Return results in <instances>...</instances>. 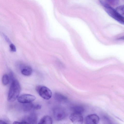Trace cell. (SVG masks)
I'll use <instances>...</instances> for the list:
<instances>
[{
    "label": "cell",
    "instance_id": "cell-1",
    "mask_svg": "<svg viewBox=\"0 0 124 124\" xmlns=\"http://www.w3.org/2000/svg\"><path fill=\"white\" fill-rule=\"evenodd\" d=\"M21 90L19 82L16 80L12 81L8 97V100L10 102L14 101L18 97Z\"/></svg>",
    "mask_w": 124,
    "mask_h": 124
},
{
    "label": "cell",
    "instance_id": "cell-2",
    "mask_svg": "<svg viewBox=\"0 0 124 124\" xmlns=\"http://www.w3.org/2000/svg\"><path fill=\"white\" fill-rule=\"evenodd\" d=\"M100 2L104 7L106 11L110 16L119 23L124 24V17L106 2L101 0Z\"/></svg>",
    "mask_w": 124,
    "mask_h": 124
},
{
    "label": "cell",
    "instance_id": "cell-3",
    "mask_svg": "<svg viewBox=\"0 0 124 124\" xmlns=\"http://www.w3.org/2000/svg\"><path fill=\"white\" fill-rule=\"evenodd\" d=\"M36 89L39 95L44 99L49 100L52 97V91L46 86H38L36 87Z\"/></svg>",
    "mask_w": 124,
    "mask_h": 124
},
{
    "label": "cell",
    "instance_id": "cell-4",
    "mask_svg": "<svg viewBox=\"0 0 124 124\" xmlns=\"http://www.w3.org/2000/svg\"><path fill=\"white\" fill-rule=\"evenodd\" d=\"M53 114L55 119L57 121L62 120L66 115V112L64 109L60 107L55 108L53 110Z\"/></svg>",
    "mask_w": 124,
    "mask_h": 124
},
{
    "label": "cell",
    "instance_id": "cell-5",
    "mask_svg": "<svg viewBox=\"0 0 124 124\" xmlns=\"http://www.w3.org/2000/svg\"><path fill=\"white\" fill-rule=\"evenodd\" d=\"M36 99V97L33 95L25 94L19 96L17 98V100L19 102L24 104L31 102Z\"/></svg>",
    "mask_w": 124,
    "mask_h": 124
},
{
    "label": "cell",
    "instance_id": "cell-6",
    "mask_svg": "<svg viewBox=\"0 0 124 124\" xmlns=\"http://www.w3.org/2000/svg\"><path fill=\"white\" fill-rule=\"evenodd\" d=\"M69 119L73 123L75 124H82L84 121L82 114L77 113L73 112L70 116Z\"/></svg>",
    "mask_w": 124,
    "mask_h": 124
},
{
    "label": "cell",
    "instance_id": "cell-7",
    "mask_svg": "<svg viewBox=\"0 0 124 124\" xmlns=\"http://www.w3.org/2000/svg\"><path fill=\"white\" fill-rule=\"evenodd\" d=\"M99 121V117L95 114L88 115L85 119V122L86 124H97L98 123Z\"/></svg>",
    "mask_w": 124,
    "mask_h": 124
},
{
    "label": "cell",
    "instance_id": "cell-8",
    "mask_svg": "<svg viewBox=\"0 0 124 124\" xmlns=\"http://www.w3.org/2000/svg\"><path fill=\"white\" fill-rule=\"evenodd\" d=\"M54 97L56 100L60 102H65L67 101V98L66 97L58 92L55 93Z\"/></svg>",
    "mask_w": 124,
    "mask_h": 124
},
{
    "label": "cell",
    "instance_id": "cell-9",
    "mask_svg": "<svg viewBox=\"0 0 124 124\" xmlns=\"http://www.w3.org/2000/svg\"><path fill=\"white\" fill-rule=\"evenodd\" d=\"M37 116L34 113H32L27 117V122L29 124H36L37 121Z\"/></svg>",
    "mask_w": 124,
    "mask_h": 124
},
{
    "label": "cell",
    "instance_id": "cell-10",
    "mask_svg": "<svg viewBox=\"0 0 124 124\" xmlns=\"http://www.w3.org/2000/svg\"><path fill=\"white\" fill-rule=\"evenodd\" d=\"M53 123L52 118L50 116L46 115L43 117L40 120L39 124H51Z\"/></svg>",
    "mask_w": 124,
    "mask_h": 124
},
{
    "label": "cell",
    "instance_id": "cell-11",
    "mask_svg": "<svg viewBox=\"0 0 124 124\" xmlns=\"http://www.w3.org/2000/svg\"><path fill=\"white\" fill-rule=\"evenodd\" d=\"M32 70L30 66H26L23 67L21 70V73L23 75L26 76H30L32 74Z\"/></svg>",
    "mask_w": 124,
    "mask_h": 124
},
{
    "label": "cell",
    "instance_id": "cell-12",
    "mask_svg": "<svg viewBox=\"0 0 124 124\" xmlns=\"http://www.w3.org/2000/svg\"><path fill=\"white\" fill-rule=\"evenodd\" d=\"M73 112L77 113L82 114L85 110L84 108L80 106H76L73 107L71 108Z\"/></svg>",
    "mask_w": 124,
    "mask_h": 124
},
{
    "label": "cell",
    "instance_id": "cell-13",
    "mask_svg": "<svg viewBox=\"0 0 124 124\" xmlns=\"http://www.w3.org/2000/svg\"><path fill=\"white\" fill-rule=\"evenodd\" d=\"M34 104L31 102L24 103L23 106V109L25 111H28L33 109Z\"/></svg>",
    "mask_w": 124,
    "mask_h": 124
},
{
    "label": "cell",
    "instance_id": "cell-14",
    "mask_svg": "<svg viewBox=\"0 0 124 124\" xmlns=\"http://www.w3.org/2000/svg\"><path fill=\"white\" fill-rule=\"evenodd\" d=\"M10 78L9 75L7 74H4L2 78V82L3 85H6L9 83Z\"/></svg>",
    "mask_w": 124,
    "mask_h": 124
},
{
    "label": "cell",
    "instance_id": "cell-15",
    "mask_svg": "<svg viewBox=\"0 0 124 124\" xmlns=\"http://www.w3.org/2000/svg\"><path fill=\"white\" fill-rule=\"evenodd\" d=\"M116 10L122 16H124V5L117 6Z\"/></svg>",
    "mask_w": 124,
    "mask_h": 124
},
{
    "label": "cell",
    "instance_id": "cell-16",
    "mask_svg": "<svg viewBox=\"0 0 124 124\" xmlns=\"http://www.w3.org/2000/svg\"><path fill=\"white\" fill-rule=\"evenodd\" d=\"M106 2L110 5L113 6L117 5L119 3V0H105Z\"/></svg>",
    "mask_w": 124,
    "mask_h": 124
},
{
    "label": "cell",
    "instance_id": "cell-17",
    "mask_svg": "<svg viewBox=\"0 0 124 124\" xmlns=\"http://www.w3.org/2000/svg\"><path fill=\"white\" fill-rule=\"evenodd\" d=\"M41 107V105L39 104H34L33 109L36 110H39L40 109Z\"/></svg>",
    "mask_w": 124,
    "mask_h": 124
},
{
    "label": "cell",
    "instance_id": "cell-18",
    "mask_svg": "<svg viewBox=\"0 0 124 124\" xmlns=\"http://www.w3.org/2000/svg\"><path fill=\"white\" fill-rule=\"evenodd\" d=\"M10 47L11 50L13 52H15L16 51V49L15 46L13 44H11L10 45Z\"/></svg>",
    "mask_w": 124,
    "mask_h": 124
},
{
    "label": "cell",
    "instance_id": "cell-19",
    "mask_svg": "<svg viewBox=\"0 0 124 124\" xmlns=\"http://www.w3.org/2000/svg\"><path fill=\"white\" fill-rule=\"evenodd\" d=\"M57 64L61 68H64L65 67V65L63 62H62L60 60H59L57 61Z\"/></svg>",
    "mask_w": 124,
    "mask_h": 124
},
{
    "label": "cell",
    "instance_id": "cell-20",
    "mask_svg": "<svg viewBox=\"0 0 124 124\" xmlns=\"http://www.w3.org/2000/svg\"><path fill=\"white\" fill-rule=\"evenodd\" d=\"M8 124L7 122L2 120H0V124Z\"/></svg>",
    "mask_w": 124,
    "mask_h": 124
},
{
    "label": "cell",
    "instance_id": "cell-21",
    "mask_svg": "<svg viewBox=\"0 0 124 124\" xmlns=\"http://www.w3.org/2000/svg\"><path fill=\"white\" fill-rule=\"evenodd\" d=\"M4 37L5 38V39L8 42H10L9 40V39L8 38H7V37L6 36H5Z\"/></svg>",
    "mask_w": 124,
    "mask_h": 124
},
{
    "label": "cell",
    "instance_id": "cell-22",
    "mask_svg": "<svg viewBox=\"0 0 124 124\" xmlns=\"http://www.w3.org/2000/svg\"><path fill=\"white\" fill-rule=\"evenodd\" d=\"M118 39L119 40H124V36L122 37H120L118 38Z\"/></svg>",
    "mask_w": 124,
    "mask_h": 124
}]
</instances>
